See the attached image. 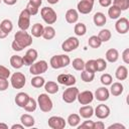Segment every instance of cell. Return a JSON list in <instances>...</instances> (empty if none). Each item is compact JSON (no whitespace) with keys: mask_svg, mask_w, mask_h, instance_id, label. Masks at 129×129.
Instances as JSON below:
<instances>
[{"mask_svg":"<svg viewBox=\"0 0 129 129\" xmlns=\"http://www.w3.org/2000/svg\"><path fill=\"white\" fill-rule=\"evenodd\" d=\"M14 40L23 49L28 47L32 43V36L26 32V30H19L14 34Z\"/></svg>","mask_w":129,"mask_h":129,"instance_id":"obj_1","label":"cell"},{"mask_svg":"<svg viewBox=\"0 0 129 129\" xmlns=\"http://www.w3.org/2000/svg\"><path fill=\"white\" fill-rule=\"evenodd\" d=\"M71 62V58L69 55L67 54H58V55H53L50 58V66L52 69H61V68H66L70 64Z\"/></svg>","mask_w":129,"mask_h":129,"instance_id":"obj_2","label":"cell"},{"mask_svg":"<svg viewBox=\"0 0 129 129\" xmlns=\"http://www.w3.org/2000/svg\"><path fill=\"white\" fill-rule=\"evenodd\" d=\"M37 105L40 108V110L44 113H48L51 111L52 109V101L51 99L48 97L47 94H40L37 97Z\"/></svg>","mask_w":129,"mask_h":129,"instance_id":"obj_3","label":"cell"},{"mask_svg":"<svg viewBox=\"0 0 129 129\" xmlns=\"http://www.w3.org/2000/svg\"><path fill=\"white\" fill-rule=\"evenodd\" d=\"M40 15H41V18L43 19V21L46 24H53L57 19V15H56L55 11L50 7L41 8Z\"/></svg>","mask_w":129,"mask_h":129,"instance_id":"obj_4","label":"cell"},{"mask_svg":"<svg viewBox=\"0 0 129 129\" xmlns=\"http://www.w3.org/2000/svg\"><path fill=\"white\" fill-rule=\"evenodd\" d=\"M29 72L31 75L34 76H39L43 73H45L47 71L48 64L45 60H38V61H34L31 66H29Z\"/></svg>","mask_w":129,"mask_h":129,"instance_id":"obj_5","label":"cell"},{"mask_svg":"<svg viewBox=\"0 0 129 129\" xmlns=\"http://www.w3.org/2000/svg\"><path fill=\"white\" fill-rule=\"evenodd\" d=\"M30 14L26 9H23L20 14H19V18H18V27L20 28V30H26L29 28L30 26Z\"/></svg>","mask_w":129,"mask_h":129,"instance_id":"obj_6","label":"cell"},{"mask_svg":"<svg viewBox=\"0 0 129 129\" xmlns=\"http://www.w3.org/2000/svg\"><path fill=\"white\" fill-rule=\"evenodd\" d=\"M10 82H11V86L14 89H22L26 83L25 76L20 72H16L11 76Z\"/></svg>","mask_w":129,"mask_h":129,"instance_id":"obj_7","label":"cell"},{"mask_svg":"<svg viewBox=\"0 0 129 129\" xmlns=\"http://www.w3.org/2000/svg\"><path fill=\"white\" fill-rule=\"evenodd\" d=\"M78 94H79V89L76 88V87H69L68 89L64 90V92L62 93V100L70 104V103H73L77 100V97H78Z\"/></svg>","mask_w":129,"mask_h":129,"instance_id":"obj_8","label":"cell"},{"mask_svg":"<svg viewBox=\"0 0 129 129\" xmlns=\"http://www.w3.org/2000/svg\"><path fill=\"white\" fill-rule=\"evenodd\" d=\"M80 42H79V39L77 37H74V36H71L69 38H67L62 44H61V49L63 51H67V52H71L73 50H75L76 48H78Z\"/></svg>","mask_w":129,"mask_h":129,"instance_id":"obj_9","label":"cell"},{"mask_svg":"<svg viewBox=\"0 0 129 129\" xmlns=\"http://www.w3.org/2000/svg\"><path fill=\"white\" fill-rule=\"evenodd\" d=\"M94 2L95 0H81L77 5L78 12L81 14H89L93 10Z\"/></svg>","mask_w":129,"mask_h":129,"instance_id":"obj_10","label":"cell"},{"mask_svg":"<svg viewBox=\"0 0 129 129\" xmlns=\"http://www.w3.org/2000/svg\"><path fill=\"white\" fill-rule=\"evenodd\" d=\"M47 123L51 129H63L66 127V120L59 116H51Z\"/></svg>","mask_w":129,"mask_h":129,"instance_id":"obj_11","label":"cell"},{"mask_svg":"<svg viewBox=\"0 0 129 129\" xmlns=\"http://www.w3.org/2000/svg\"><path fill=\"white\" fill-rule=\"evenodd\" d=\"M77 99L81 105H89L94 100V94L92 91H84L81 93L79 92Z\"/></svg>","mask_w":129,"mask_h":129,"instance_id":"obj_12","label":"cell"},{"mask_svg":"<svg viewBox=\"0 0 129 129\" xmlns=\"http://www.w3.org/2000/svg\"><path fill=\"white\" fill-rule=\"evenodd\" d=\"M76 78L71 74H60L57 76V83L63 86H74L76 84Z\"/></svg>","mask_w":129,"mask_h":129,"instance_id":"obj_13","label":"cell"},{"mask_svg":"<svg viewBox=\"0 0 129 129\" xmlns=\"http://www.w3.org/2000/svg\"><path fill=\"white\" fill-rule=\"evenodd\" d=\"M115 28L118 33L120 34H125L129 30V20L125 17L119 18L115 24Z\"/></svg>","mask_w":129,"mask_h":129,"instance_id":"obj_14","label":"cell"},{"mask_svg":"<svg viewBox=\"0 0 129 129\" xmlns=\"http://www.w3.org/2000/svg\"><path fill=\"white\" fill-rule=\"evenodd\" d=\"M22 58L24 66H31L37 58V51L34 48H29L25 52L24 56H22Z\"/></svg>","mask_w":129,"mask_h":129,"instance_id":"obj_15","label":"cell"},{"mask_svg":"<svg viewBox=\"0 0 129 129\" xmlns=\"http://www.w3.org/2000/svg\"><path fill=\"white\" fill-rule=\"evenodd\" d=\"M94 114L99 119H106L110 115V108L105 104H100L96 107Z\"/></svg>","mask_w":129,"mask_h":129,"instance_id":"obj_16","label":"cell"},{"mask_svg":"<svg viewBox=\"0 0 129 129\" xmlns=\"http://www.w3.org/2000/svg\"><path fill=\"white\" fill-rule=\"evenodd\" d=\"M109 96H110V92L107 88L105 87H101V88H98L94 94V97L100 101V102H104V101H107L109 99Z\"/></svg>","mask_w":129,"mask_h":129,"instance_id":"obj_17","label":"cell"},{"mask_svg":"<svg viewBox=\"0 0 129 129\" xmlns=\"http://www.w3.org/2000/svg\"><path fill=\"white\" fill-rule=\"evenodd\" d=\"M79 19V12L76 9H69L66 12V20L70 24H74Z\"/></svg>","mask_w":129,"mask_h":129,"instance_id":"obj_18","label":"cell"},{"mask_svg":"<svg viewBox=\"0 0 129 129\" xmlns=\"http://www.w3.org/2000/svg\"><path fill=\"white\" fill-rule=\"evenodd\" d=\"M28 99H29L28 94L23 93V92H20V93H18V94L15 96V103H16V105H17L18 107L24 108V106L26 105Z\"/></svg>","mask_w":129,"mask_h":129,"instance_id":"obj_19","label":"cell"},{"mask_svg":"<svg viewBox=\"0 0 129 129\" xmlns=\"http://www.w3.org/2000/svg\"><path fill=\"white\" fill-rule=\"evenodd\" d=\"M79 113H80V116L85 118V119H90L93 115H94V109L92 106H89V105H84L83 107L80 108L79 110Z\"/></svg>","mask_w":129,"mask_h":129,"instance_id":"obj_20","label":"cell"},{"mask_svg":"<svg viewBox=\"0 0 129 129\" xmlns=\"http://www.w3.org/2000/svg\"><path fill=\"white\" fill-rule=\"evenodd\" d=\"M115 77L119 81H124L128 77V69L125 66H119L115 72Z\"/></svg>","mask_w":129,"mask_h":129,"instance_id":"obj_21","label":"cell"},{"mask_svg":"<svg viewBox=\"0 0 129 129\" xmlns=\"http://www.w3.org/2000/svg\"><path fill=\"white\" fill-rule=\"evenodd\" d=\"M105 56L109 62H116L119 58V52L116 48H110L106 51Z\"/></svg>","mask_w":129,"mask_h":129,"instance_id":"obj_22","label":"cell"},{"mask_svg":"<svg viewBox=\"0 0 129 129\" xmlns=\"http://www.w3.org/2000/svg\"><path fill=\"white\" fill-rule=\"evenodd\" d=\"M20 122L24 127H32L35 123L34 118L29 114H22L20 117Z\"/></svg>","mask_w":129,"mask_h":129,"instance_id":"obj_23","label":"cell"},{"mask_svg":"<svg viewBox=\"0 0 129 129\" xmlns=\"http://www.w3.org/2000/svg\"><path fill=\"white\" fill-rule=\"evenodd\" d=\"M123 90H124V88H123V85H122L121 83H119V82H116V83H113V84H111L110 93H111L113 96H115V97H117V96H120V95L123 93Z\"/></svg>","mask_w":129,"mask_h":129,"instance_id":"obj_24","label":"cell"},{"mask_svg":"<svg viewBox=\"0 0 129 129\" xmlns=\"http://www.w3.org/2000/svg\"><path fill=\"white\" fill-rule=\"evenodd\" d=\"M93 21H94V23H95L96 26H103L106 23L107 18H106V16H105L104 13L97 12V13H95V15L93 17Z\"/></svg>","mask_w":129,"mask_h":129,"instance_id":"obj_25","label":"cell"},{"mask_svg":"<svg viewBox=\"0 0 129 129\" xmlns=\"http://www.w3.org/2000/svg\"><path fill=\"white\" fill-rule=\"evenodd\" d=\"M55 36V29L50 26V25H47L46 27H44L43 29V33H42V37L46 40H50L52 39L53 37Z\"/></svg>","mask_w":129,"mask_h":129,"instance_id":"obj_26","label":"cell"},{"mask_svg":"<svg viewBox=\"0 0 129 129\" xmlns=\"http://www.w3.org/2000/svg\"><path fill=\"white\" fill-rule=\"evenodd\" d=\"M44 90L48 93V94H55L58 92V85L55 82L52 81H48L44 84Z\"/></svg>","mask_w":129,"mask_h":129,"instance_id":"obj_27","label":"cell"},{"mask_svg":"<svg viewBox=\"0 0 129 129\" xmlns=\"http://www.w3.org/2000/svg\"><path fill=\"white\" fill-rule=\"evenodd\" d=\"M10 64L14 69H20L23 66V58L20 55H12L10 57Z\"/></svg>","mask_w":129,"mask_h":129,"instance_id":"obj_28","label":"cell"},{"mask_svg":"<svg viewBox=\"0 0 129 129\" xmlns=\"http://www.w3.org/2000/svg\"><path fill=\"white\" fill-rule=\"evenodd\" d=\"M121 9L118 8L117 6L115 5H112V6H109V9H108V15L111 19H117L120 17L121 15Z\"/></svg>","mask_w":129,"mask_h":129,"instance_id":"obj_29","label":"cell"},{"mask_svg":"<svg viewBox=\"0 0 129 129\" xmlns=\"http://www.w3.org/2000/svg\"><path fill=\"white\" fill-rule=\"evenodd\" d=\"M43 25L40 24V23H35L32 25V28H31V35L34 36V37H40L42 36V33H43Z\"/></svg>","mask_w":129,"mask_h":129,"instance_id":"obj_30","label":"cell"},{"mask_svg":"<svg viewBox=\"0 0 129 129\" xmlns=\"http://www.w3.org/2000/svg\"><path fill=\"white\" fill-rule=\"evenodd\" d=\"M68 123L71 127H77L81 122V117L78 114H71L68 117Z\"/></svg>","mask_w":129,"mask_h":129,"instance_id":"obj_31","label":"cell"},{"mask_svg":"<svg viewBox=\"0 0 129 129\" xmlns=\"http://www.w3.org/2000/svg\"><path fill=\"white\" fill-rule=\"evenodd\" d=\"M74 31H75L76 35H78V36H83V35H85L86 32H87V27H86V25H85L84 23L80 22V23H77V24L75 25Z\"/></svg>","mask_w":129,"mask_h":129,"instance_id":"obj_32","label":"cell"},{"mask_svg":"<svg viewBox=\"0 0 129 129\" xmlns=\"http://www.w3.org/2000/svg\"><path fill=\"white\" fill-rule=\"evenodd\" d=\"M88 44L89 46H91L92 48H98L101 46L102 41L100 40V38L98 37V35H92L89 40H88Z\"/></svg>","mask_w":129,"mask_h":129,"instance_id":"obj_33","label":"cell"},{"mask_svg":"<svg viewBox=\"0 0 129 129\" xmlns=\"http://www.w3.org/2000/svg\"><path fill=\"white\" fill-rule=\"evenodd\" d=\"M36 107H37V102L33 98L29 97L26 105L24 106V110L27 112H34L36 110Z\"/></svg>","mask_w":129,"mask_h":129,"instance_id":"obj_34","label":"cell"},{"mask_svg":"<svg viewBox=\"0 0 129 129\" xmlns=\"http://www.w3.org/2000/svg\"><path fill=\"white\" fill-rule=\"evenodd\" d=\"M31 86L34 88H41L42 86H44L45 84V80L40 77V76H35L34 78L31 79Z\"/></svg>","mask_w":129,"mask_h":129,"instance_id":"obj_35","label":"cell"},{"mask_svg":"<svg viewBox=\"0 0 129 129\" xmlns=\"http://www.w3.org/2000/svg\"><path fill=\"white\" fill-rule=\"evenodd\" d=\"M0 26H1V28H2L6 33H8V34H9V33L12 31V29H13V24H12L11 20H9V19H4V20H2L1 23H0Z\"/></svg>","mask_w":129,"mask_h":129,"instance_id":"obj_36","label":"cell"},{"mask_svg":"<svg viewBox=\"0 0 129 129\" xmlns=\"http://www.w3.org/2000/svg\"><path fill=\"white\" fill-rule=\"evenodd\" d=\"M95 78V73H90L88 71H82V74H81V79L82 81H84L85 83H91Z\"/></svg>","mask_w":129,"mask_h":129,"instance_id":"obj_37","label":"cell"},{"mask_svg":"<svg viewBox=\"0 0 129 129\" xmlns=\"http://www.w3.org/2000/svg\"><path fill=\"white\" fill-rule=\"evenodd\" d=\"M98 37L100 38V40L102 42H106V41L110 40V38H111V31L109 29H102L99 32Z\"/></svg>","mask_w":129,"mask_h":129,"instance_id":"obj_38","label":"cell"},{"mask_svg":"<svg viewBox=\"0 0 129 129\" xmlns=\"http://www.w3.org/2000/svg\"><path fill=\"white\" fill-rule=\"evenodd\" d=\"M72 66H73V68L76 71H83V70H85V61L82 58H80V57L75 58L73 60V62H72Z\"/></svg>","mask_w":129,"mask_h":129,"instance_id":"obj_39","label":"cell"},{"mask_svg":"<svg viewBox=\"0 0 129 129\" xmlns=\"http://www.w3.org/2000/svg\"><path fill=\"white\" fill-rule=\"evenodd\" d=\"M113 5L120 8L121 11H124L129 8V0H114Z\"/></svg>","mask_w":129,"mask_h":129,"instance_id":"obj_40","label":"cell"},{"mask_svg":"<svg viewBox=\"0 0 129 129\" xmlns=\"http://www.w3.org/2000/svg\"><path fill=\"white\" fill-rule=\"evenodd\" d=\"M96 60V71L97 72H103L107 69V62L104 58H97Z\"/></svg>","mask_w":129,"mask_h":129,"instance_id":"obj_41","label":"cell"},{"mask_svg":"<svg viewBox=\"0 0 129 129\" xmlns=\"http://www.w3.org/2000/svg\"><path fill=\"white\" fill-rule=\"evenodd\" d=\"M85 70L90 72V73H96V60L95 59H90L87 62H85Z\"/></svg>","mask_w":129,"mask_h":129,"instance_id":"obj_42","label":"cell"},{"mask_svg":"<svg viewBox=\"0 0 129 129\" xmlns=\"http://www.w3.org/2000/svg\"><path fill=\"white\" fill-rule=\"evenodd\" d=\"M101 83L104 85V86H109L112 84L113 82V79H112V76L109 75V74H103L101 76V79H100Z\"/></svg>","mask_w":129,"mask_h":129,"instance_id":"obj_43","label":"cell"},{"mask_svg":"<svg viewBox=\"0 0 129 129\" xmlns=\"http://www.w3.org/2000/svg\"><path fill=\"white\" fill-rule=\"evenodd\" d=\"M9 77H10V71L6 67L0 64V79H7L8 80Z\"/></svg>","mask_w":129,"mask_h":129,"instance_id":"obj_44","label":"cell"},{"mask_svg":"<svg viewBox=\"0 0 129 129\" xmlns=\"http://www.w3.org/2000/svg\"><path fill=\"white\" fill-rule=\"evenodd\" d=\"M28 12H29V14L30 15H35V14H37L38 13V7H36L35 5H33L32 3H30V2H28L27 3V5H26V8H25Z\"/></svg>","mask_w":129,"mask_h":129,"instance_id":"obj_45","label":"cell"},{"mask_svg":"<svg viewBox=\"0 0 129 129\" xmlns=\"http://www.w3.org/2000/svg\"><path fill=\"white\" fill-rule=\"evenodd\" d=\"M79 129L81 128H87V129H93L94 128V121H91V120H88V121H84L81 125H78L77 126Z\"/></svg>","mask_w":129,"mask_h":129,"instance_id":"obj_46","label":"cell"},{"mask_svg":"<svg viewBox=\"0 0 129 129\" xmlns=\"http://www.w3.org/2000/svg\"><path fill=\"white\" fill-rule=\"evenodd\" d=\"M9 87V82L7 81V79H0V91H6Z\"/></svg>","mask_w":129,"mask_h":129,"instance_id":"obj_47","label":"cell"},{"mask_svg":"<svg viewBox=\"0 0 129 129\" xmlns=\"http://www.w3.org/2000/svg\"><path fill=\"white\" fill-rule=\"evenodd\" d=\"M122 59L125 63H129V48H126L122 53Z\"/></svg>","mask_w":129,"mask_h":129,"instance_id":"obj_48","label":"cell"},{"mask_svg":"<svg viewBox=\"0 0 129 129\" xmlns=\"http://www.w3.org/2000/svg\"><path fill=\"white\" fill-rule=\"evenodd\" d=\"M99 4L102 7H109L112 4V0H99Z\"/></svg>","mask_w":129,"mask_h":129,"instance_id":"obj_49","label":"cell"},{"mask_svg":"<svg viewBox=\"0 0 129 129\" xmlns=\"http://www.w3.org/2000/svg\"><path fill=\"white\" fill-rule=\"evenodd\" d=\"M104 128H105V124L102 121L94 122V128L93 129H104Z\"/></svg>","mask_w":129,"mask_h":129,"instance_id":"obj_50","label":"cell"},{"mask_svg":"<svg viewBox=\"0 0 129 129\" xmlns=\"http://www.w3.org/2000/svg\"><path fill=\"white\" fill-rule=\"evenodd\" d=\"M125 129L126 127L124 126V125H122V124H120V123H115V124H112V125H110L109 127H108V129Z\"/></svg>","mask_w":129,"mask_h":129,"instance_id":"obj_51","label":"cell"},{"mask_svg":"<svg viewBox=\"0 0 129 129\" xmlns=\"http://www.w3.org/2000/svg\"><path fill=\"white\" fill-rule=\"evenodd\" d=\"M29 2L30 3H32L33 5H35L36 7H38L39 8V6L41 5V3H42V0H29Z\"/></svg>","mask_w":129,"mask_h":129,"instance_id":"obj_52","label":"cell"},{"mask_svg":"<svg viewBox=\"0 0 129 129\" xmlns=\"http://www.w3.org/2000/svg\"><path fill=\"white\" fill-rule=\"evenodd\" d=\"M7 35H8V33H6V32L1 28V26H0V39L7 37Z\"/></svg>","mask_w":129,"mask_h":129,"instance_id":"obj_53","label":"cell"},{"mask_svg":"<svg viewBox=\"0 0 129 129\" xmlns=\"http://www.w3.org/2000/svg\"><path fill=\"white\" fill-rule=\"evenodd\" d=\"M6 5H14L16 2H17V0H2Z\"/></svg>","mask_w":129,"mask_h":129,"instance_id":"obj_54","label":"cell"},{"mask_svg":"<svg viewBox=\"0 0 129 129\" xmlns=\"http://www.w3.org/2000/svg\"><path fill=\"white\" fill-rule=\"evenodd\" d=\"M15 128L22 129V128H24V126H23L22 124H14V125H12V126H11V129H15Z\"/></svg>","mask_w":129,"mask_h":129,"instance_id":"obj_55","label":"cell"},{"mask_svg":"<svg viewBox=\"0 0 129 129\" xmlns=\"http://www.w3.org/2000/svg\"><path fill=\"white\" fill-rule=\"evenodd\" d=\"M3 128V129H8V125L5 124V123H0V129Z\"/></svg>","mask_w":129,"mask_h":129,"instance_id":"obj_56","label":"cell"},{"mask_svg":"<svg viewBox=\"0 0 129 129\" xmlns=\"http://www.w3.org/2000/svg\"><path fill=\"white\" fill-rule=\"evenodd\" d=\"M46 1H47L49 4H56L59 0H46Z\"/></svg>","mask_w":129,"mask_h":129,"instance_id":"obj_57","label":"cell"},{"mask_svg":"<svg viewBox=\"0 0 129 129\" xmlns=\"http://www.w3.org/2000/svg\"><path fill=\"white\" fill-rule=\"evenodd\" d=\"M1 1H2V0H0V3H1Z\"/></svg>","mask_w":129,"mask_h":129,"instance_id":"obj_58","label":"cell"}]
</instances>
